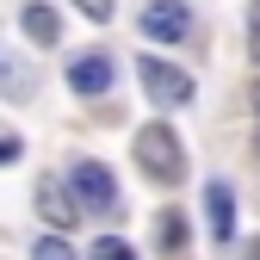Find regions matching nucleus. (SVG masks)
I'll list each match as a JSON object with an SVG mask.
<instances>
[{
  "mask_svg": "<svg viewBox=\"0 0 260 260\" xmlns=\"http://www.w3.org/2000/svg\"><path fill=\"white\" fill-rule=\"evenodd\" d=\"M130 155H137V168H143L155 186L186 180V143H180V130H168V124H143L137 143H130Z\"/></svg>",
  "mask_w": 260,
  "mask_h": 260,
  "instance_id": "nucleus-1",
  "label": "nucleus"
},
{
  "mask_svg": "<svg viewBox=\"0 0 260 260\" xmlns=\"http://www.w3.org/2000/svg\"><path fill=\"white\" fill-rule=\"evenodd\" d=\"M137 75H143V93H149L155 106H186L192 100V75L174 69V62H161V56H143Z\"/></svg>",
  "mask_w": 260,
  "mask_h": 260,
  "instance_id": "nucleus-2",
  "label": "nucleus"
},
{
  "mask_svg": "<svg viewBox=\"0 0 260 260\" xmlns=\"http://www.w3.org/2000/svg\"><path fill=\"white\" fill-rule=\"evenodd\" d=\"M69 192H75V205H87V211H112L118 205V186H112L106 161H81V168L69 174Z\"/></svg>",
  "mask_w": 260,
  "mask_h": 260,
  "instance_id": "nucleus-3",
  "label": "nucleus"
},
{
  "mask_svg": "<svg viewBox=\"0 0 260 260\" xmlns=\"http://www.w3.org/2000/svg\"><path fill=\"white\" fill-rule=\"evenodd\" d=\"M143 31H149L155 44H180L186 31H192V13L180 7V0H155V7L143 13Z\"/></svg>",
  "mask_w": 260,
  "mask_h": 260,
  "instance_id": "nucleus-4",
  "label": "nucleus"
},
{
  "mask_svg": "<svg viewBox=\"0 0 260 260\" xmlns=\"http://www.w3.org/2000/svg\"><path fill=\"white\" fill-rule=\"evenodd\" d=\"M69 87L87 93V100H100V93L112 87V56H100V50H93V56H75L69 62Z\"/></svg>",
  "mask_w": 260,
  "mask_h": 260,
  "instance_id": "nucleus-5",
  "label": "nucleus"
},
{
  "mask_svg": "<svg viewBox=\"0 0 260 260\" xmlns=\"http://www.w3.org/2000/svg\"><path fill=\"white\" fill-rule=\"evenodd\" d=\"M19 25H25V38L38 44V50H50V44L62 38V13H56V7H44V0H25Z\"/></svg>",
  "mask_w": 260,
  "mask_h": 260,
  "instance_id": "nucleus-6",
  "label": "nucleus"
},
{
  "mask_svg": "<svg viewBox=\"0 0 260 260\" xmlns=\"http://www.w3.org/2000/svg\"><path fill=\"white\" fill-rule=\"evenodd\" d=\"M205 211H211L217 242H230V236H236V192H230V180H211V186H205Z\"/></svg>",
  "mask_w": 260,
  "mask_h": 260,
  "instance_id": "nucleus-7",
  "label": "nucleus"
},
{
  "mask_svg": "<svg viewBox=\"0 0 260 260\" xmlns=\"http://www.w3.org/2000/svg\"><path fill=\"white\" fill-rule=\"evenodd\" d=\"M38 211L50 217V230H69V223H75V205L62 199V186H56V180H44V186H38Z\"/></svg>",
  "mask_w": 260,
  "mask_h": 260,
  "instance_id": "nucleus-8",
  "label": "nucleus"
},
{
  "mask_svg": "<svg viewBox=\"0 0 260 260\" xmlns=\"http://www.w3.org/2000/svg\"><path fill=\"white\" fill-rule=\"evenodd\" d=\"M0 93H7V100H25V93H31L25 69H19V62H7V56H0Z\"/></svg>",
  "mask_w": 260,
  "mask_h": 260,
  "instance_id": "nucleus-9",
  "label": "nucleus"
},
{
  "mask_svg": "<svg viewBox=\"0 0 260 260\" xmlns=\"http://www.w3.org/2000/svg\"><path fill=\"white\" fill-rule=\"evenodd\" d=\"M155 230H161V248H186V217L180 211H161Z\"/></svg>",
  "mask_w": 260,
  "mask_h": 260,
  "instance_id": "nucleus-10",
  "label": "nucleus"
},
{
  "mask_svg": "<svg viewBox=\"0 0 260 260\" xmlns=\"http://www.w3.org/2000/svg\"><path fill=\"white\" fill-rule=\"evenodd\" d=\"M87 260H137V248H130V242H118V236H100V242L87 248Z\"/></svg>",
  "mask_w": 260,
  "mask_h": 260,
  "instance_id": "nucleus-11",
  "label": "nucleus"
},
{
  "mask_svg": "<svg viewBox=\"0 0 260 260\" xmlns=\"http://www.w3.org/2000/svg\"><path fill=\"white\" fill-rule=\"evenodd\" d=\"M31 260H75V248L62 236H38V242H31Z\"/></svg>",
  "mask_w": 260,
  "mask_h": 260,
  "instance_id": "nucleus-12",
  "label": "nucleus"
},
{
  "mask_svg": "<svg viewBox=\"0 0 260 260\" xmlns=\"http://www.w3.org/2000/svg\"><path fill=\"white\" fill-rule=\"evenodd\" d=\"M75 7H81L93 25H106V19H112V0H75Z\"/></svg>",
  "mask_w": 260,
  "mask_h": 260,
  "instance_id": "nucleus-13",
  "label": "nucleus"
},
{
  "mask_svg": "<svg viewBox=\"0 0 260 260\" xmlns=\"http://www.w3.org/2000/svg\"><path fill=\"white\" fill-rule=\"evenodd\" d=\"M13 155H19V143H13V137H0V161H13Z\"/></svg>",
  "mask_w": 260,
  "mask_h": 260,
  "instance_id": "nucleus-14",
  "label": "nucleus"
},
{
  "mask_svg": "<svg viewBox=\"0 0 260 260\" xmlns=\"http://www.w3.org/2000/svg\"><path fill=\"white\" fill-rule=\"evenodd\" d=\"M248 56H254V69H260V25H254V38H248Z\"/></svg>",
  "mask_w": 260,
  "mask_h": 260,
  "instance_id": "nucleus-15",
  "label": "nucleus"
},
{
  "mask_svg": "<svg viewBox=\"0 0 260 260\" xmlns=\"http://www.w3.org/2000/svg\"><path fill=\"white\" fill-rule=\"evenodd\" d=\"M254 106H260V87H254Z\"/></svg>",
  "mask_w": 260,
  "mask_h": 260,
  "instance_id": "nucleus-16",
  "label": "nucleus"
},
{
  "mask_svg": "<svg viewBox=\"0 0 260 260\" xmlns=\"http://www.w3.org/2000/svg\"><path fill=\"white\" fill-rule=\"evenodd\" d=\"M254 149H260V137H254Z\"/></svg>",
  "mask_w": 260,
  "mask_h": 260,
  "instance_id": "nucleus-17",
  "label": "nucleus"
}]
</instances>
